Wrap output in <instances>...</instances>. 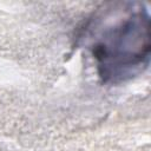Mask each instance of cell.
Here are the masks:
<instances>
[{"instance_id": "6da1fadb", "label": "cell", "mask_w": 151, "mask_h": 151, "mask_svg": "<svg viewBox=\"0 0 151 151\" xmlns=\"http://www.w3.org/2000/svg\"><path fill=\"white\" fill-rule=\"evenodd\" d=\"M104 6L83 28L90 40L97 72L103 83L130 79L149 64L150 15L140 2H114Z\"/></svg>"}]
</instances>
